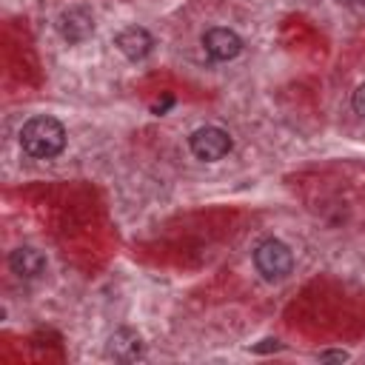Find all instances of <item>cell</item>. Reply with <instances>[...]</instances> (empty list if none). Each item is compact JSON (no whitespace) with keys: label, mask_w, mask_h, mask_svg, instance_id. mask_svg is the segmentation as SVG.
Instances as JSON below:
<instances>
[{"label":"cell","mask_w":365,"mask_h":365,"mask_svg":"<svg viewBox=\"0 0 365 365\" xmlns=\"http://www.w3.org/2000/svg\"><path fill=\"white\" fill-rule=\"evenodd\" d=\"M20 145L37 160H51L66 145V128L54 117H31L20 131Z\"/></svg>","instance_id":"1"},{"label":"cell","mask_w":365,"mask_h":365,"mask_svg":"<svg viewBox=\"0 0 365 365\" xmlns=\"http://www.w3.org/2000/svg\"><path fill=\"white\" fill-rule=\"evenodd\" d=\"M254 265H257V271L262 274V279L274 282V279H282V277L291 274V268H294V254H291V248H288L285 242H279V240H265V242H259L257 251H254Z\"/></svg>","instance_id":"2"},{"label":"cell","mask_w":365,"mask_h":365,"mask_svg":"<svg viewBox=\"0 0 365 365\" xmlns=\"http://www.w3.org/2000/svg\"><path fill=\"white\" fill-rule=\"evenodd\" d=\"M188 145H191V151H194L197 160L217 163V160H222L231 151V137H228V131H222L217 125H202V128H197L191 134Z\"/></svg>","instance_id":"3"},{"label":"cell","mask_w":365,"mask_h":365,"mask_svg":"<svg viewBox=\"0 0 365 365\" xmlns=\"http://www.w3.org/2000/svg\"><path fill=\"white\" fill-rule=\"evenodd\" d=\"M57 31L68 40V43H83L94 34V17L88 9L83 6H71L57 17Z\"/></svg>","instance_id":"4"},{"label":"cell","mask_w":365,"mask_h":365,"mask_svg":"<svg viewBox=\"0 0 365 365\" xmlns=\"http://www.w3.org/2000/svg\"><path fill=\"white\" fill-rule=\"evenodd\" d=\"M202 46H205V54L214 57V60H234L240 51H242V40L237 31L231 29H208L202 34Z\"/></svg>","instance_id":"5"},{"label":"cell","mask_w":365,"mask_h":365,"mask_svg":"<svg viewBox=\"0 0 365 365\" xmlns=\"http://www.w3.org/2000/svg\"><path fill=\"white\" fill-rule=\"evenodd\" d=\"M114 46H117L128 60H143V57H148V51L154 48V37H151L145 29H140V26H128V29H123V31L114 37Z\"/></svg>","instance_id":"6"},{"label":"cell","mask_w":365,"mask_h":365,"mask_svg":"<svg viewBox=\"0 0 365 365\" xmlns=\"http://www.w3.org/2000/svg\"><path fill=\"white\" fill-rule=\"evenodd\" d=\"M9 268L23 279H34V277H40L46 271V257H43V251H37L31 245H20V248L11 251Z\"/></svg>","instance_id":"7"},{"label":"cell","mask_w":365,"mask_h":365,"mask_svg":"<svg viewBox=\"0 0 365 365\" xmlns=\"http://www.w3.org/2000/svg\"><path fill=\"white\" fill-rule=\"evenodd\" d=\"M108 356L114 359H123V362H131L137 356H143V336L131 328H120L111 334L108 339Z\"/></svg>","instance_id":"8"},{"label":"cell","mask_w":365,"mask_h":365,"mask_svg":"<svg viewBox=\"0 0 365 365\" xmlns=\"http://www.w3.org/2000/svg\"><path fill=\"white\" fill-rule=\"evenodd\" d=\"M351 103H354V111H356L359 117H365V83L354 91V100H351Z\"/></svg>","instance_id":"9"},{"label":"cell","mask_w":365,"mask_h":365,"mask_svg":"<svg viewBox=\"0 0 365 365\" xmlns=\"http://www.w3.org/2000/svg\"><path fill=\"white\" fill-rule=\"evenodd\" d=\"M319 359H336V362H342V359H348V354L345 351H322Z\"/></svg>","instance_id":"10"},{"label":"cell","mask_w":365,"mask_h":365,"mask_svg":"<svg viewBox=\"0 0 365 365\" xmlns=\"http://www.w3.org/2000/svg\"><path fill=\"white\" fill-rule=\"evenodd\" d=\"M271 348H274V351L279 348L277 339H262V345H254V351H271Z\"/></svg>","instance_id":"11"}]
</instances>
